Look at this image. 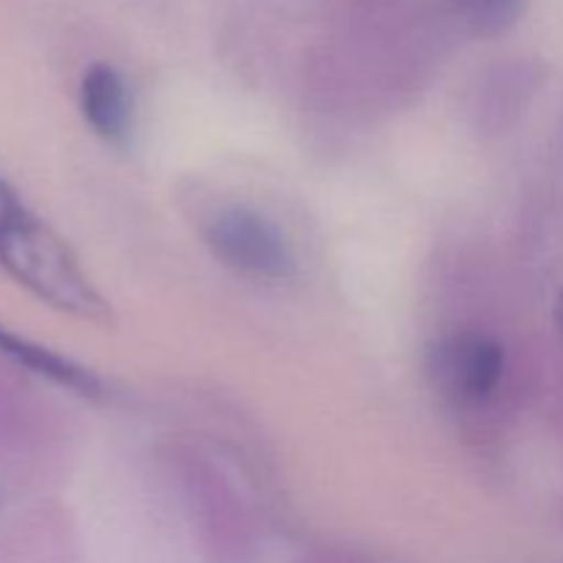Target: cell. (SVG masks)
Returning <instances> with one entry per match:
<instances>
[{"mask_svg": "<svg viewBox=\"0 0 563 563\" xmlns=\"http://www.w3.org/2000/svg\"><path fill=\"white\" fill-rule=\"evenodd\" d=\"M80 110L102 141L119 143L130 130V93L124 77L110 64H93L80 82Z\"/></svg>", "mask_w": 563, "mask_h": 563, "instance_id": "cell-5", "label": "cell"}, {"mask_svg": "<svg viewBox=\"0 0 563 563\" xmlns=\"http://www.w3.org/2000/svg\"><path fill=\"white\" fill-rule=\"evenodd\" d=\"M0 355L14 363V366L47 379V383L60 385V388L71 390L82 399H99L102 396V379L91 368L80 366V363L69 361V357L58 355V352L47 350L36 341L22 339V335L11 333L3 324H0Z\"/></svg>", "mask_w": 563, "mask_h": 563, "instance_id": "cell-4", "label": "cell"}, {"mask_svg": "<svg viewBox=\"0 0 563 563\" xmlns=\"http://www.w3.org/2000/svg\"><path fill=\"white\" fill-rule=\"evenodd\" d=\"M504 346L487 333L465 330L445 335L429 350L427 372L434 388L460 405H482L504 377Z\"/></svg>", "mask_w": 563, "mask_h": 563, "instance_id": "cell-3", "label": "cell"}, {"mask_svg": "<svg viewBox=\"0 0 563 563\" xmlns=\"http://www.w3.org/2000/svg\"><path fill=\"white\" fill-rule=\"evenodd\" d=\"M0 269L36 300L66 317L113 324V308L80 267L71 247L0 176Z\"/></svg>", "mask_w": 563, "mask_h": 563, "instance_id": "cell-1", "label": "cell"}, {"mask_svg": "<svg viewBox=\"0 0 563 563\" xmlns=\"http://www.w3.org/2000/svg\"><path fill=\"white\" fill-rule=\"evenodd\" d=\"M555 324H559V330H561V335H563V291H561L559 302H555Z\"/></svg>", "mask_w": 563, "mask_h": 563, "instance_id": "cell-7", "label": "cell"}, {"mask_svg": "<svg viewBox=\"0 0 563 563\" xmlns=\"http://www.w3.org/2000/svg\"><path fill=\"white\" fill-rule=\"evenodd\" d=\"M207 245L223 267L253 280H289L297 269L278 225L245 207L214 214L207 225Z\"/></svg>", "mask_w": 563, "mask_h": 563, "instance_id": "cell-2", "label": "cell"}, {"mask_svg": "<svg viewBox=\"0 0 563 563\" xmlns=\"http://www.w3.org/2000/svg\"><path fill=\"white\" fill-rule=\"evenodd\" d=\"M473 36H500L520 20L526 0H443Z\"/></svg>", "mask_w": 563, "mask_h": 563, "instance_id": "cell-6", "label": "cell"}]
</instances>
